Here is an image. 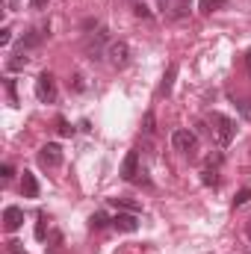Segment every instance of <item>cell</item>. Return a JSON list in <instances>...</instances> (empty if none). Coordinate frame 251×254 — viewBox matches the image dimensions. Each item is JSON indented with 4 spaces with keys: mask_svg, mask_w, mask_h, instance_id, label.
Listing matches in <instances>:
<instances>
[{
    "mask_svg": "<svg viewBox=\"0 0 251 254\" xmlns=\"http://www.w3.org/2000/svg\"><path fill=\"white\" fill-rule=\"evenodd\" d=\"M210 125H213V136H216L219 145H231V142H234V136H237L234 119H228V116H222V113H213Z\"/></svg>",
    "mask_w": 251,
    "mask_h": 254,
    "instance_id": "cell-1",
    "label": "cell"
},
{
    "mask_svg": "<svg viewBox=\"0 0 251 254\" xmlns=\"http://www.w3.org/2000/svg\"><path fill=\"white\" fill-rule=\"evenodd\" d=\"M36 98L42 104H54L57 101V77L51 71H42L39 80H36Z\"/></svg>",
    "mask_w": 251,
    "mask_h": 254,
    "instance_id": "cell-2",
    "label": "cell"
},
{
    "mask_svg": "<svg viewBox=\"0 0 251 254\" xmlns=\"http://www.w3.org/2000/svg\"><path fill=\"white\" fill-rule=\"evenodd\" d=\"M172 145H175V151H181V154H187V157H195V151H198V136H195L192 130H187V127H181V130H175Z\"/></svg>",
    "mask_w": 251,
    "mask_h": 254,
    "instance_id": "cell-3",
    "label": "cell"
},
{
    "mask_svg": "<svg viewBox=\"0 0 251 254\" xmlns=\"http://www.w3.org/2000/svg\"><path fill=\"white\" fill-rule=\"evenodd\" d=\"M39 163H42L45 169H57V166H63V148H60L57 142H48V145L39 151Z\"/></svg>",
    "mask_w": 251,
    "mask_h": 254,
    "instance_id": "cell-4",
    "label": "cell"
},
{
    "mask_svg": "<svg viewBox=\"0 0 251 254\" xmlns=\"http://www.w3.org/2000/svg\"><path fill=\"white\" fill-rule=\"evenodd\" d=\"M107 57H110L113 68H125V65L130 63V48H127V42H113V45L107 48Z\"/></svg>",
    "mask_w": 251,
    "mask_h": 254,
    "instance_id": "cell-5",
    "label": "cell"
},
{
    "mask_svg": "<svg viewBox=\"0 0 251 254\" xmlns=\"http://www.w3.org/2000/svg\"><path fill=\"white\" fill-rule=\"evenodd\" d=\"M45 36H48V27H36V30L24 33L21 42H18V51H33V48H39V45L45 42Z\"/></svg>",
    "mask_w": 251,
    "mask_h": 254,
    "instance_id": "cell-6",
    "label": "cell"
},
{
    "mask_svg": "<svg viewBox=\"0 0 251 254\" xmlns=\"http://www.w3.org/2000/svg\"><path fill=\"white\" fill-rule=\"evenodd\" d=\"M113 228L116 231H125V234H133V231H139V216L136 213H119V216H113Z\"/></svg>",
    "mask_w": 251,
    "mask_h": 254,
    "instance_id": "cell-7",
    "label": "cell"
},
{
    "mask_svg": "<svg viewBox=\"0 0 251 254\" xmlns=\"http://www.w3.org/2000/svg\"><path fill=\"white\" fill-rule=\"evenodd\" d=\"M21 225H24V210H21V207H6V210H3V228L12 234V231H18Z\"/></svg>",
    "mask_w": 251,
    "mask_h": 254,
    "instance_id": "cell-8",
    "label": "cell"
},
{
    "mask_svg": "<svg viewBox=\"0 0 251 254\" xmlns=\"http://www.w3.org/2000/svg\"><path fill=\"white\" fill-rule=\"evenodd\" d=\"M136 175H139V151H127L125 163H122V178L136 181Z\"/></svg>",
    "mask_w": 251,
    "mask_h": 254,
    "instance_id": "cell-9",
    "label": "cell"
},
{
    "mask_svg": "<svg viewBox=\"0 0 251 254\" xmlns=\"http://www.w3.org/2000/svg\"><path fill=\"white\" fill-rule=\"evenodd\" d=\"M104 42H107V36H104V33H98L95 39H89V42H86V57H89V60H95V63H98V60H104V57H107V54H104Z\"/></svg>",
    "mask_w": 251,
    "mask_h": 254,
    "instance_id": "cell-10",
    "label": "cell"
},
{
    "mask_svg": "<svg viewBox=\"0 0 251 254\" xmlns=\"http://www.w3.org/2000/svg\"><path fill=\"white\" fill-rule=\"evenodd\" d=\"M21 195L24 198H39V181H36L33 172H24V178H21Z\"/></svg>",
    "mask_w": 251,
    "mask_h": 254,
    "instance_id": "cell-11",
    "label": "cell"
},
{
    "mask_svg": "<svg viewBox=\"0 0 251 254\" xmlns=\"http://www.w3.org/2000/svg\"><path fill=\"white\" fill-rule=\"evenodd\" d=\"M175 77H178V65L172 63L166 68V77H163V83H160V95H169L172 92V86H175Z\"/></svg>",
    "mask_w": 251,
    "mask_h": 254,
    "instance_id": "cell-12",
    "label": "cell"
},
{
    "mask_svg": "<svg viewBox=\"0 0 251 254\" xmlns=\"http://www.w3.org/2000/svg\"><path fill=\"white\" fill-rule=\"evenodd\" d=\"M24 65H27V57H24V51L12 54V57L6 60V68H9V71H18V68H24Z\"/></svg>",
    "mask_w": 251,
    "mask_h": 254,
    "instance_id": "cell-13",
    "label": "cell"
},
{
    "mask_svg": "<svg viewBox=\"0 0 251 254\" xmlns=\"http://www.w3.org/2000/svg\"><path fill=\"white\" fill-rule=\"evenodd\" d=\"M225 6V0H198V9L204 12V15H210V12H216V9H222Z\"/></svg>",
    "mask_w": 251,
    "mask_h": 254,
    "instance_id": "cell-14",
    "label": "cell"
},
{
    "mask_svg": "<svg viewBox=\"0 0 251 254\" xmlns=\"http://www.w3.org/2000/svg\"><path fill=\"white\" fill-rule=\"evenodd\" d=\"M89 222H92V228H104V225H110L113 219H107V213H104V210H98V213H92V219H89Z\"/></svg>",
    "mask_w": 251,
    "mask_h": 254,
    "instance_id": "cell-15",
    "label": "cell"
},
{
    "mask_svg": "<svg viewBox=\"0 0 251 254\" xmlns=\"http://www.w3.org/2000/svg\"><path fill=\"white\" fill-rule=\"evenodd\" d=\"M237 110H240V116L251 122V98H243V101H237Z\"/></svg>",
    "mask_w": 251,
    "mask_h": 254,
    "instance_id": "cell-16",
    "label": "cell"
},
{
    "mask_svg": "<svg viewBox=\"0 0 251 254\" xmlns=\"http://www.w3.org/2000/svg\"><path fill=\"white\" fill-rule=\"evenodd\" d=\"M119 207H125V210H130V213H139V204L136 201H130V198H113Z\"/></svg>",
    "mask_w": 251,
    "mask_h": 254,
    "instance_id": "cell-17",
    "label": "cell"
},
{
    "mask_svg": "<svg viewBox=\"0 0 251 254\" xmlns=\"http://www.w3.org/2000/svg\"><path fill=\"white\" fill-rule=\"evenodd\" d=\"M57 133H60V136H71V133H74V127L68 125L65 119H60V122H57Z\"/></svg>",
    "mask_w": 251,
    "mask_h": 254,
    "instance_id": "cell-18",
    "label": "cell"
},
{
    "mask_svg": "<svg viewBox=\"0 0 251 254\" xmlns=\"http://www.w3.org/2000/svg\"><path fill=\"white\" fill-rule=\"evenodd\" d=\"M133 12H136L139 18H151V9H148L145 3H133Z\"/></svg>",
    "mask_w": 251,
    "mask_h": 254,
    "instance_id": "cell-19",
    "label": "cell"
},
{
    "mask_svg": "<svg viewBox=\"0 0 251 254\" xmlns=\"http://www.w3.org/2000/svg\"><path fill=\"white\" fill-rule=\"evenodd\" d=\"M6 249H9V254H27V249H24V243H18V240H12V243H9Z\"/></svg>",
    "mask_w": 251,
    "mask_h": 254,
    "instance_id": "cell-20",
    "label": "cell"
},
{
    "mask_svg": "<svg viewBox=\"0 0 251 254\" xmlns=\"http://www.w3.org/2000/svg\"><path fill=\"white\" fill-rule=\"evenodd\" d=\"M246 201H251V190H240V195L234 198V204L240 207V204H246Z\"/></svg>",
    "mask_w": 251,
    "mask_h": 254,
    "instance_id": "cell-21",
    "label": "cell"
},
{
    "mask_svg": "<svg viewBox=\"0 0 251 254\" xmlns=\"http://www.w3.org/2000/svg\"><path fill=\"white\" fill-rule=\"evenodd\" d=\"M201 181H204L207 187H210V184H216V172H210V169H204V172H201Z\"/></svg>",
    "mask_w": 251,
    "mask_h": 254,
    "instance_id": "cell-22",
    "label": "cell"
},
{
    "mask_svg": "<svg viewBox=\"0 0 251 254\" xmlns=\"http://www.w3.org/2000/svg\"><path fill=\"white\" fill-rule=\"evenodd\" d=\"M9 42H12V30L3 27V30H0V45H9Z\"/></svg>",
    "mask_w": 251,
    "mask_h": 254,
    "instance_id": "cell-23",
    "label": "cell"
},
{
    "mask_svg": "<svg viewBox=\"0 0 251 254\" xmlns=\"http://www.w3.org/2000/svg\"><path fill=\"white\" fill-rule=\"evenodd\" d=\"M45 222H48V219L39 216V225H36V237H39V240H45Z\"/></svg>",
    "mask_w": 251,
    "mask_h": 254,
    "instance_id": "cell-24",
    "label": "cell"
},
{
    "mask_svg": "<svg viewBox=\"0 0 251 254\" xmlns=\"http://www.w3.org/2000/svg\"><path fill=\"white\" fill-rule=\"evenodd\" d=\"M6 92H9V98H12V104L18 101V95H15V80H6Z\"/></svg>",
    "mask_w": 251,
    "mask_h": 254,
    "instance_id": "cell-25",
    "label": "cell"
},
{
    "mask_svg": "<svg viewBox=\"0 0 251 254\" xmlns=\"http://www.w3.org/2000/svg\"><path fill=\"white\" fill-rule=\"evenodd\" d=\"M145 133H154V113L145 116Z\"/></svg>",
    "mask_w": 251,
    "mask_h": 254,
    "instance_id": "cell-26",
    "label": "cell"
},
{
    "mask_svg": "<svg viewBox=\"0 0 251 254\" xmlns=\"http://www.w3.org/2000/svg\"><path fill=\"white\" fill-rule=\"evenodd\" d=\"M0 175H3V181H9V178H12V175H15V172H12V166H9V163H6V166H3V169H0Z\"/></svg>",
    "mask_w": 251,
    "mask_h": 254,
    "instance_id": "cell-27",
    "label": "cell"
},
{
    "mask_svg": "<svg viewBox=\"0 0 251 254\" xmlns=\"http://www.w3.org/2000/svg\"><path fill=\"white\" fill-rule=\"evenodd\" d=\"M74 89H77V92H83V89H86V86H83V77H80V74H74Z\"/></svg>",
    "mask_w": 251,
    "mask_h": 254,
    "instance_id": "cell-28",
    "label": "cell"
},
{
    "mask_svg": "<svg viewBox=\"0 0 251 254\" xmlns=\"http://www.w3.org/2000/svg\"><path fill=\"white\" fill-rule=\"evenodd\" d=\"M30 6H33V9H45V6H48V0H30Z\"/></svg>",
    "mask_w": 251,
    "mask_h": 254,
    "instance_id": "cell-29",
    "label": "cell"
},
{
    "mask_svg": "<svg viewBox=\"0 0 251 254\" xmlns=\"http://www.w3.org/2000/svg\"><path fill=\"white\" fill-rule=\"evenodd\" d=\"M246 68H249V77H251V51L246 54Z\"/></svg>",
    "mask_w": 251,
    "mask_h": 254,
    "instance_id": "cell-30",
    "label": "cell"
},
{
    "mask_svg": "<svg viewBox=\"0 0 251 254\" xmlns=\"http://www.w3.org/2000/svg\"><path fill=\"white\" fill-rule=\"evenodd\" d=\"M246 234H249V240H251V219H249V225H246Z\"/></svg>",
    "mask_w": 251,
    "mask_h": 254,
    "instance_id": "cell-31",
    "label": "cell"
},
{
    "mask_svg": "<svg viewBox=\"0 0 251 254\" xmlns=\"http://www.w3.org/2000/svg\"><path fill=\"white\" fill-rule=\"evenodd\" d=\"M12 6H18V0H12Z\"/></svg>",
    "mask_w": 251,
    "mask_h": 254,
    "instance_id": "cell-32",
    "label": "cell"
}]
</instances>
